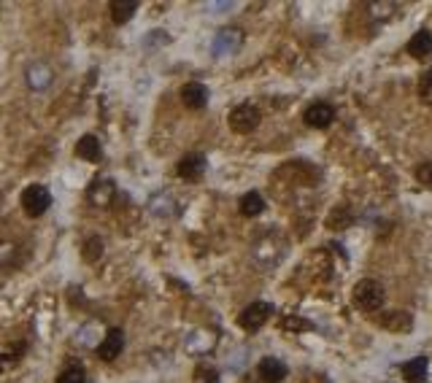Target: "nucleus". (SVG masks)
I'll use <instances>...</instances> for the list:
<instances>
[{"label": "nucleus", "instance_id": "obj_14", "mask_svg": "<svg viewBox=\"0 0 432 383\" xmlns=\"http://www.w3.org/2000/svg\"><path fill=\"white\" fill-rule=\"evenodd\" d=\"M108 11H111V19L117 25H124V22H130V19L136 17L138 3L136 0H114V3H108Z\"/></svg>", "mask_w": 432, "mask_h": 383}, {"label": "nucleus", "instance_id": "obj_18", "mask_svg": "<svg viewBox=\"0 0 432 383\" xmlns=\"http://www.w3.org/2000/svg\"><path fill=\"white\" fill-rule=\"evenodd\" d=\"M195 383H219V372L214 367L200 365L195 370Z\"/></svg>", "mask_w": 432, "mask_h": 383}, {"label": "nucleus", "instance_id": "obj_15", "mask_svg": "<svg viewBox=\"0 0 432 383\" xmlns=\"http://www.w3.org/2000/svg\"><path fill=\"white\" fill-rule=\"evenodd\" d=\"M241 213L243 216H249V219H254V216H259L262 210H265V200H262V194L259 192H246L241 197Z\"/></svg>", "mask_w": 432, "mask_h": 383}, {"label": "nucleus", "instance_id": "obj_1", "mask_svg": "<svg viewBox=\"0 0 432 383\" xmlns=\"http://www.w3.org/2000/svg\"><path fill=\"white\" fill-rule=\"evenodd\" d=\"M354 302L367 311V314H376L384 308V302H386V289H384V283L376 278H362L354 283Z\"/></svg>", "mask_w": 432, "mask_h": 383}, {"label": "nucleus", "instance_id": "obj_9", "mask_svg": "<svg viewBox=\"0 0 432 383\" xmlns=\"http://www.w3.org/2000/svg\"><path fill=\"white\" fill-rule=\"evenodd\" d=\"M257 372L265 383H281L287 378V365L278 356H265L257 365Z\"/></svg>", "mask_w": 432, "mask_h": 383}, {"label": "nucleus", "instance_id": "obj_19", "mask_svg": "<svg viewBox=\"0 0 432 383\" xmlns=\"http://www.w3.org/2000/svg\"><path fill=\"white\" fill-rule=\"evenodd\" d=\"M100 254H103V241L100 238H89L84 243V260L95 262L100 260Z\"/></svg>", "mask_w": 432, "mask_h": 383}, {"label": "nucleus", "instance_id": "obj_4", "mask_svg": "<svg viewBox=\"0 0 432 383\" xmlns=\"http://www.w3.org/2000/svg\"><path fill=\"white\" fill-rule=\"evenodd\" d=\"M270 314H273V305H268V302H251V305H246L243 314L238 316V324H241L243 330L254 332L270 318Z\"/></svg>", "mask_w": 432, "mask_h": 383}, {"label": "nucleus", "instance_id": "obj_3", "mask_svg": "<svg viewBox=\"0 0 432 383\" xmlns=\"http://www.w3.org/2000/svg\"><path fill=\"white\" fill-rule=\"evenodd\" d=\"M259 119H262V114H259V108H254L251 103H241L230 111V127H233V133H238V135L254 133L259 127Z\"/></svg>", "mask_w": 432, "mask_h": 383}, {"label": "nucleus", "instance_id": "obj_17", "mask_svg": "<svg viewBox=\"0 0 432 383\" xmlns=\"http://www.w3.org/2000/svg\"><path fill=\"white\" fill-rule=\"evenodd\" d=\"M419 98L424 105H432V68H427L419 79Z\"/></svg>", "mask_w": 432, "mask_h": 383}, {"label": "nucleus", "instance_id": "obj_11", "mask_svg": "<svg viewBox=\"0 0 432 383\" xmlns=\"http://www.w3.org/2000/svg\"><path fill=\"white\" fill-rule=\"evenodd\" d=\"M427 370H430L427 356H416V359H411V362H405V365L400 367L402 378L408 383H424L427 381Z\"/></svg>", "mask_w": 432, "mask_h": 383}, {"label": "nucleus", "instance_id": "obj_6", "mask_svg": "<svg viewBox=\"0 0 432 383\" xmlns=\"http://www.w3.org/2000/svg\"><path fill=\"white\" fill-rule=\"evenodd\" d=\"M122 349H124V332H122L119 327H114V330L105 332L103 343L98 346V356H100L103 362H114V359L122 354Z\"/></svg>", "mask_w": 432, "mask_h": 383}, {"label": "nucleus", "instance_id": "obj_8", "mask_svg": "<svg viewBox=\"0 0 432 383\" xmlns=\"http://www.w3.org/2000/svg\"><path fill=\"white\" fill-rule=\"evenodd\" d=\"M381 327L395 335H405V332L414 330V316L408 311H389V314L381 316Z\"/></svg>", "mask_w": 432, "mask_h": 383}, {"label": "nucleus", "instance_id": "obj_10", "mask_svg": "<svg viewBox=\"0 0 432 383\" xmlns=\"http://www.w3.org/2000/svg\"><path fill=\"white\" fill-rule=\"evenodd\" d=\"M176 173L181 175V178H187V181L200 178V175L206 173V157L203 154H187V157H181V162L176 165Z\"/></svg>", "mask_w": 432, "mask_h": 383}, {"label": "nucleus", "instance_id": "obj_20", "mask_svg": "<svg viewBox=\"0 0 432 383\" xmlns=\"http://www.w3.org/2000/svg\"><path fill=\"white\" fill-rule=\"evenodd\" d=\"M414 175H416V181H419L421 187H430L432 189V159L430 162H421V165L414 170Z\"/></svg>", "mask_w": 432, "mask_h": 383}, {"label": "nucleus", "instance_id": "obj_16", "mask_svg": "<svg viewBox=\"0 0 432 383\" xmlns=\"http://www.w3.org/2000/svg\"><path fill=\"white\" fill-rule=\"evenodd\" d=\"M57 383H86V372L79 365H70L57 375Z\"/></svg>", "mask_w": 432, "mask_h": 383}, {"label": "nucleus", "instance_id": "obj_12", "mask_svg": "<svg viewBox=\"0 0 432 383\" xmlns=\"http://www.w3.org/2000/svg\"><path fill=\"white\" fill-rule=\"evenodd\" d=\"M408 54L414 60H427L432 54V33L430 30H419L414 33V38L408 41Z\"/></svg>", "mask_w": 432, "mask_h": 383}, {"label": "nucleus", "instance_id": "obj_7", "mask_svg": "<svg viewBox=\"0 0 432 383\" xmlns=\"http://www.w3.org/2000/svg\"><path fill=\"white\" fill-rule=\"evenodd\" d=\"M181 103L187 105L190 111H200L208 105V87L200 81H190L181 87Z\"/></svg>", "mask_w": 432, "mask_h": 383}, {"label": "nucleus", "instance_id": "obj_5", "mask_svg": "<svg viewBox=\"0 0 432 383\" xmlns=\"http://www.w3.org/2000/svg\"><path fill=\"white\" fill-rule=\"evenodd\" d=\"M303 122L313 127V130H325L329 124L335 122V108L325 100H319V103H311L306 108V114H303Z\"/></svg>", "mask_w": 432, "mask_h": 383}, {"label": "nucleus", "instance_id": "obj_13", "mask_svg": "<svg viewBox=\"0 0 432 383\" xmlns=\"http://www.w3.org/2000/svg\"><path fill=\"white\" fill-rule=\"evenodd\" d=\"M76 157L86 159V162H100L103 159V146L95 135H84L76 143Z\"/></svg>", "mask_w": 432, "mask_h": 383}, {"label": "nucleus", "instance_id": "obj_2", "mask_svg": "<svg viewBox=\"0 0 432 383\" xmlns=\"http://www.w3.org/2000/svg\"><path fill=\"white\" fill-rule=\"evenodd\" d=\"M52 206V192L46 189L44 184H30L27 189L22 192V210L27 213V216H44L46 210Z\"/></svg>", "mask_w": 432, "mask_h": 383}]
</instances>
